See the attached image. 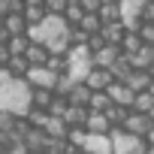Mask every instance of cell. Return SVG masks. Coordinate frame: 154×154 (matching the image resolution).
<instances>
[{
	"mask_svg": "<svg viewBox=\"0 0 154 154\" xmlns=\"http://www.w3.org/2000/svg\"><path fill=\"white\" fill-rule=\"evenodd\" d=\"M85 82H88L94 91H109V85L118 82V79L112 75L109 66H97V63H91V69H88V75H85Z\"/></svg>",
	"mask_w": 154,
	"mask_h": 154,
	"instance_id": "obj_1",
	"label": "cell"
},
{
	"mask_svg": "<svg viewBox=\"0 0 154 154\" xmlns=\"http://www.w3.org/2000/svg\"><path fill=\"white\" fill-rule=\"evenodd\" d=\"M109 94H112V100L121 103V106H130V109H133V103H136V91H133L127 82H112V85H109Z\"/></svg>",
	"mask_w": 154,
	"mask_h": 154,
	"instance_id": "obj_2",
	"label": "cell"
},
{
	"mask_svg": "<svg viewBox=\"0 0 154 154\" xmlns=\"http://www.w3.org/2000/svg\"><path fill=\"white\" fill-rule=\"evenodd\" d=\"M103 21H127V6H124V0H106L103 9H100Z\"/></svg>",
	"mask_w": 154,
	"mask_h": 154,
	"instance_id": "obj_3",
	"label": "cell"
},
{
	"mask_svg": "<svg viewBox=\"0 0 154 154\" xmlns=\"http://www.w3.org/2000/svg\"><path fill=\"white\" fill-rule=\"evenodd\" d=\"M121 54H124V48H121V45H112V42H109V45H103L100 51H94V54H91V60H94L97 66H112V63H115V60H118Z\"/></svg>",
	"mask_w": 154,
	"mask_h": 154,
	"instance_id": "obj_4",
	"label": "cell"
},
{
	"mask_svg": "<svg viewBox=\"0 0 154 154\" xmlns=\"http://www.w3.org/2000/svg\"><path fill=\"white\" fill-rule=\"evenodd\" d=\"M24 142H27L30 154H36V151H48V142H51V136L45 133V127H33V130L24 136Z\"/></svg>",
	"mask_w": 154,
	"mask_h": 154,
	"instance_id": "obj_5",
	"label": "cell"
},
{
	"mask_svg": "<svg viewBox=\"0 0 154 154\" xmlns=\"http://www.w3.org/2000/svg\"><path fill=\"white\" fill-rule=\"evenodd\" d=\"M27 79H30L33 85H42V88H54V85H57V72H51V69L42 63V66H33V69H30V75H27Z\"/></svg>",
	"mask_w": 154,
	"mask_h": 154,
	"instance_id": "obj_6",
	"label": "cell"
},
{
	"mask_svg": "<svg viewBox=\"0 0 154 154\" xmlns=\"http://www.w3.org/2000/svg\"><path fill=\"white\" fill-rule=\"evenodd\" d=\"M24 54H27V60H30L33 66H42V63L48 60L51 48H48V42H42V39H33V42H30V48H27Z\"/></svg>",
	"mask_w": 154,
	"mask_h": 154,
	"instance_id": "obj_7",
	"label": "cell"
},
{
	"mask_svg": "<svg viewBox=\"0 0 154 154\" xmlns=\"http://www.w3.org/2000/svg\"><path fill=\"white\" fill-rule=\"evenodd\" d=\"M124 82H127V85H130V88L139 94V91H148V88H151L154 75H151V69H133V72L127 75V79H124Z\"/></svg>",
	"mask_w": 154,
	"mask_h": 154,
	"instance_id": "obj_8",
	"label": "cell"
},
{
	"mask_svg": "<svg viewBox=\"0 0 154 154\" xmlns=\"http://www.w3.org/2000/svg\"><path fill=\"white\" fill-rule=\"evenodd\" d=\"M88 115H91V106H82V103H69V109H66V121H69V127H85L88 124Z\"/></svg>",
	"mask_w": 154,
	"mask_h": 154,
	"instance_id": "obj_9",
	"label": "cell"
},
{
	"mask_svg": "<svg viewBox=\"0 0 154 154\" xmlns=\"http://www.w3.org/2000/svg\"><path fill=\"white\" fill-rule=\"evenodd\" d=\"M127 30H130L127 21H109V24H103V33H106V39H109L112 45H121L124 36H127Z\"/></svg>",
	"mask_w": 154,
	"mask_h": 154,
	"instance_id": "obj_10",
	"label": "cell"
},
{
	"mask_svg": "<svg viewBox=\"0 0 154 154\" xmlns=\"http://www.w3.org/2000/svg\"><path fill=\"white\" fill-rule=\"evenodd\" d=\"M85 127H88V133H109V130H112V118H109L106 112H94V109H91Z\"/></svg>",
	"mask_w": 154,
	"mask_h": 154,
	"instance_id": "obj_11",
	"label": "cell"
},
{
	"mask_svg": "<svg viewBox=\"0 0 154 154\" xmlns=\"http://www.w3.org/2000/svg\"><path fill=\"white\" fill-rule=\"evenodd\" d=\"M6 66H9V72L15 75V79H27L30 69H33V63L27 60V54H12V60H9Z\"/></svg>",
	"mask_w": 154,
	"mask_h": 154,
	"instance_id": "obj_12",
	"label": "cell"
},
{
	"mask_svg": "<svg viewBox=\"0 0 154 154\" xmlns=\"http://www.w3.org/2000/svg\"><path fill=\"white\" fill-rule=\"evenodd\" d=\"M3 21H6V27H9L12 33H27V30H30V21H27L24 12H15V9H12V12H6Z\"/></svg>",
	"mask_w": 154,
	"mask_h": 154,
	"instance_id": "obj_13",
	"label": "cell"
},
{
	"mask_svg": "<svg viewBox=\"0 0 154 154\" xmlns=\"http://www.w3.org/2000/svg\"><path fill=\"white\" fill-rule=\"evenodd\" d=\"M109 69H112V75H115L118 82H124V79H127V75H130V72H133L136 66H133V60H130V54L124 51V54H121V57H118V60H115V63H112Z\"/></svg>",
	"mask_w": 154,
	"mask_h": 154,
	"instance_id": "obj_14",
	"label": "cell"
},
{
	"mask_svg": "<svg viewBox=\"0 0 154 154\" xmlns=\"http://www.w3.org/2000/svg\"><path fill=\"white\" fill-rule=\"evenodd\" d=\"M24 15H27V21H30V24H42L51 12H48V6H45V3H27Z\"/></svg>",
	"mask_w": 154,
	"mask_h": 154,
	"instance_id": "obj_15",
	"label": "cell"
},
{
	"mask_svg": "<svg viewBox=\"0 0 154 154\" xmlns=\"http://www.w3.org/2000/svg\"><path fill=\"white\" fill-rule=\"evenodd\" d=\"M142 45H145V39H142L139 27H130V30H127V36H124V42H121V48H124L127 54H133V51H139Z\"/></svg>",
	"mask_w": 154,
	"mask_h": 154,
	"instance_id": "obj_16",
	"label": "cell"
},
{
	"mask_svg": "<svg viewBox=\"0 0 154 154\" xmlns=\"http://www.w3.org/2000/svg\"><path fill=\"white\" fill-rule=\"evenodd\" d=\"M85 6H82V0H72L69 3V9L63 12V18H66V24H82V18H85Z\"/></svg>",
	"mask_w": 154,
	"mask_h": 154,
	"instance_id": "obj_17",
	"label": "cell"
},
{
	"mask_svg": "<svg viewBox=\"0 0 154 154\" xmlns=\"http://www.w3.org/2000/svg\"><path fill=\"white\" fill-rule=\"evenodd\" d=\"M30 33H12L9 36V48H12V54H24L27 48H30Z\"/></svg>",
	"mask_w": 154,
	"mask_h": 154,
	"instance_id": "obj_18",
	"label": "cell"
},
{
	"mask_svg": "<svg viewBox=\"0 0 154 154\" xmlns=\"http://www.w3.org/2000/svg\"><path fill=\"white\" fill-rule=\"evenodd\" d=\"M130 106H121V103H112L109 109H106V115L112 118V124H127V118H130Z\"/></svg>",
	"mask_w": 154,
	"mask_h": 154,
	"instance_id": "obj_19",
	"label": "cell"
},
{
	"mask_svg": "<svg viewBox=\"0 0 154 154\" xmlns=\"http://www.w3.org/2000/svg\"><path fill=\"white\" fill-rule=\"evenodd\" d=\"M103 24H106V21H103V15H100V12H85V18H82V27H85L88 33H100V30H103Z\"/></svg>",
	"mask_w": 154,
	"mask_h": 154,
	"instance_id": "obj_20",
	"label": "cell"
},
{
	"mask_svg": "<svg viewBox=\"0 0 154 154\" xmlns=\"http://www.w3.org/2000/svg\"><path fill=\"white\" fill-rule=\"evenodd\" d=\"M112 103H115V100H112L109 91H94V97H91V109H94V112H106Z\"/></svg>",
	"mask_w": 154,
	"mask_h": 154,
	"instance_id": "obj_21",
	"label": "cell"
},
{
	"mask_svg": "<svg viewBox=\"0 0 154 154\" xmlns=\"http://www.w3.org/2000/svg\"><path fill=\"white\" fill-rule=\"evenodd\" d=\"M151 106H154V94H151V91H139L133 109H139V112H151Z\"/></svg>",
	"mask_w": 154,
	"mask_h": 154,
	"instance_id": "obj_22",
	"label": "cell"
},
{
	"mask_svg": "<svg viewBox=\"0 0 154 154\" xmlns=\"http://www.w3.org/2000/svg\"><path fill=\"white\" fill-rule=\"evenodd\" d=\"M69 3H72V0H45V6H48L51 15H63L69 9Z\"/></svg>",
	"mask_w": 154,
	"mask_h": 154,
	"instance_id": "obj_23",
	"label": "cell"
},
{
	"mask_svg": "<svg viewBox=\"0 0 154 154\" xmlns=\"http://www.w3.org/2000/svg\"><path fill=\"white\" fill-rule=\"evenodd\" d=\"M139 33H142V39H145V42H151V45H154V21H142V24H139Z\"/></svg>",
	"mask_w": 154,
	"mask_h": 154,
	"instance_id": "obj_24",
	"label": "cell"
},
{
	"mask_svg": "<svg viewBox=\"0 0 154 154\" xmlns=\"http://www.w3.org/2000/svg\"><path fill=\"white\" fill-rule=\"evenodd\" d=\"M142 21H154V0H145V6H142Z\"/></svg>",
	"mask_w": 154,
	"mask_h": 154,
	"instance_id": "obj_25",
	"label": "cell"
},
{
	"mask_svg": "<svg viewBox=\"0 0 154 154\" xmlns=\"http://www.w3.org/2000/svg\"><path fill=\"white\" fill-rule=\"evenodd\" d=\"M103 3H106V0H82V6H85L88 12H100V9H103Z\"/></svg>",
	"mask_w": 154,
	"mask_h": 154,
	"instance_id": "obj_26",
	"label": "cell"
},
{
	"mask_svg": "<svg viewBox=\"0 0 154 154\" xmlns=\"http://www.w3.org/2000/svg\"><path fill=\"white\" fill-rule=\"evenodd\" d=\"M9 36H12V30L6 27V21H0V42H9Z\"/></svg>",
	"mask_w": 154,
	"mask_h": 154,
	"instance_id": "obj_27",
	"label": "cell"
},
{
	"mask_svg": "<svg viewBox=\"0 0 154 154\" xmlns=\"http://www.w3.org/2000/svg\"><path fill=\"white\" fill-rule=\"evenodd\" d=\"M0 154H6V148H3V142H0Z\"/></svg>",
	"mask_w": 154,
	"mask_h": 154,
	"instance_id": "obj_28",
	"label": "cell"
},
{
	"mask_svg": "<svg viewBox=\"0 0 154 154\" xmlns=\"http://www.w3.org/2000/svg\"><path fill=\"white\" fill-rule=\"evenodd\" d=\"M148 115H151V121H154V106H151V112H148Z\"/></svg>",
	"mask_w": 154,
	"mask_h": 154,
	"instance_id": "obj_29",
	"label": "cell"
},
{
	"mask_svg": "<svg viewBox=\"0 0 154 154\" xmlns=\"http://www.w3.org/2000/svg\"><path fill=\"white\" fill-rule=\"evenodd\" d=\"M148 91H151V94H154V82H151V88H148Z\"/></svg>",
	"mask_w": 154,
	"mask_h": 154,
	"instance_id": "obj_30",
	"label": "cell"
}]
</instances>
